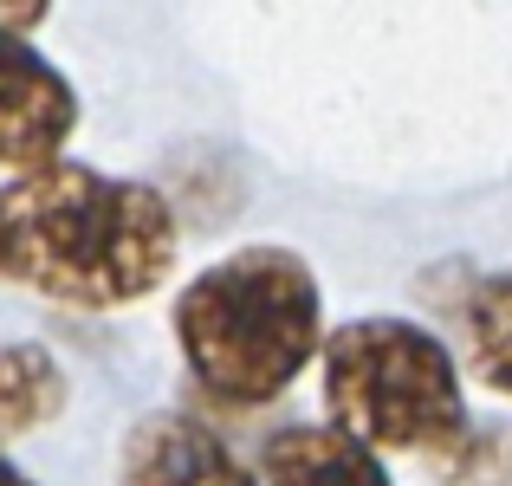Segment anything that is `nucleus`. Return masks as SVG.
Returning a JSON list of instances; mask_svg holds the SVG:
<instances>
[{
	"label": "nucleus",
	"mask_w": 512,
	"mask_h": 486,
	"mask_svg": "<svg viewBox=\"0 0 512 486\" xmlns=\"http://www.w3.org/2000/svg\"><path fill=\"white\" fill-rule=\"evenodd\" d=\"M260 486H389L383 461L331 422L279 428L260 448Z\"/></svg>",
	"instance_id": "nucleus-6"
},
{
	"label": "nucleus",
	"mask_w": 512,
	"mask_h": 486,
	"mask_svg": "<svg viewBox=\"0 0 512 486\" xmlns=\"http://www.w3.org/2000/svg\"><path fill=\"white\" fill-rule=\"evenodd\" d=\"M52 0H0V33H26V26L46 20Z\"/></svg>",
	"instance_id": "nucleus-9"
},
{
	"label": "nucleus",
	"mask_w": 512,
	"mask_h": 486,
	"mask_svg": "<svg viewBox=\"0 0 512 486\" xmlns=\"http://www.w3.org/2000/svg\"><path fill=\"white\" fill-rule=\"evenodd\" d=\"M0 486H33V480H26V474H20V467H13V461H7V454H0Z\"/></svg>",
	"instance_id": "nucleus-10"
},
{
	"label": "nucleus",
	"mask_w": 512,
	"mask_h": 486,
	"mask_svg": "<svg viewBox=\"0 0 512 486\" xmlns=\"http://www.w3.org/2000/svg\"><path fill=\"white\" fill-rule=\"evenodd\" d=\"M78 124V98L65 72L33 52L20 33H0V169H52Z\"/></svg>",
	"instance_id": "nucleus-4"
},
{
	"label": "nucleus",
	"mask_w": 512,
	"mask_h": 486,
	"mask_svg": "<svg viewBox=\"0 0 512 486\" xmlns=\"http://www.w3.org/2000/svg\"><path fill=\"white\" fill-rule=\"evenodd\" d=\"M175 266V214L156 188L52 162L0 188V273L72 312L156 292Z\"/></svg>",
	"instance_id": "nucleus-1"
},
{
	"label": "nucleus",
	"mask_w": 512,
	"mask_h": 486,
	"mask_svg": "<svg viewBox=\"0 0 512 486\" xmlns=\"http://www.w3.org/2000/svg\"><path fill=\"white\" fill-rule=\"evenodd\" d=\"M65 402V376L39 344H0V435L52 422Z\"/></svg>",
	"instance_id": "nucleus-7"
},
{
	"label": "nucleus",
	"mask_w": 512,
	"mask_h": 486,
	"mask_svg": "<svg viewBox=\"0 0 512 486\" xmlns=\"http://www.w3.org/2000/svg\"><path fill=\"white\" fill-rule=\"evenodd\" d=\"M467 363L487 389L512 396V273H493L467 292Z\"/></svg>",
	"instance_id": "nucleus-8"
},
{
	"label": "nucleus",
	"mask_w": 512,
	"mask_h": 486,
	"mask_svg": "<svg viewBox=\"0 0 512 486\" xmlns=\"http://www.w3.org/2000/svg\"><path fill=\"white\" fill-rule=\"evenodd\" d=\"M175 344L195 389L221 409L273 402L325 350L312 266L286 247H240L214 260L175 299Z\"/></svg>",
	"instance_id": "nucleus-2"
},
{
	"label": "nucleus",
	"mask_w": 512,
	"mask_h": 486,
	"mask_svg": "<svg viewBox=\"0 0 512 486\" xmlns=\"http://www.w3.org/2000/svg\"><path fill=\"white\" fill-rule=\"evenodd\" d=\"M325 402L331 428L363 448L396 454H441L467 435L461 363L435 331L409 318H357L325 344Z\"/></svg>",
	"instance_id": "nucleus-3"
},
{
	"label": "nucleus",
	"mask_w": 512,
	"mask_h": 486,
	"mask_svg": "<svg viewBox=\"0 0 512 486\" xmlns=\"http://www.w3.org/2000/svg\"><path fill=\"white\" fill-rule=\"evenodd\" d=\"M117 486H260V474L195 415H150L124 441Z\"/></svg>",
	"instance_id": "nucleus-5"
}]
</instances>
